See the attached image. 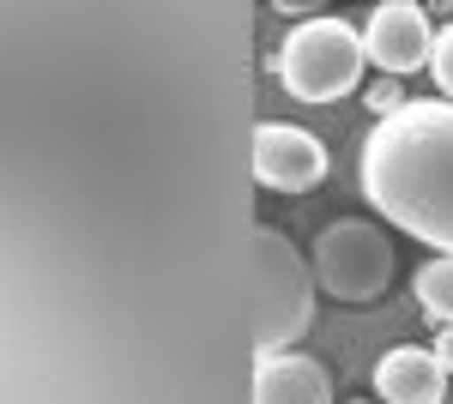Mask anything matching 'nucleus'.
<instances>
[{"mask_svg": "<svg viewBox=\"0 0 453 404\" xmlns=\"http://www.w3.org/2000/svg\"><path fill=\"white\" fill-rule=\"evenodd\" d=\"M357 187L375 217L453 260V103L423 97L375 121L357 151Z\"/></svg>", "mask_w": 453, "mask_h": 404, "instance_id": "nucleus-1", "label": "nucleus"}, {"mask_svg": "<svg viewBox=\"0 0 453 404\" xmlns=\"http://www.w3.org/2000/svg\"><path fill=\"white\" fill-rule=\"evenodd\" d=\"M248 320H254L260 356L290 350L314 320L309 254L284 236V230H273V224H254V236H248Z\"/></svg>", "mask_w": 453, "mask_h": 404, "instance_id": "nucleus-2", "label": "nucleus"}, {"mask_svg": "<svg viewBox=\"0 0 453 404\" xmlns=\"http://www.w3.org/2000/svg\"><path fill=\"white\" fill-rule=\"evenodd\" d=\"M279 72V85L296 103H339L363 85V67H369V49H363V31L333 19V12H314L296 31L284 36V49L266 61Z\"/></svg>", "mask_w": 453, "mask_h": 404, "instance_id": "nucleus-3", "label": "nucleus"}, {"mask_svg": "<svg viewBox=\"0 0 453 404\" xmlns=\"http://www.w3.org/2000/svg\"><path fill=\"white\" fill-rule=\"evenodd\" d=\"M309 266H314V284L326 296H339V302H375V296H387L399 260H393V236H387L381 224L339 217V224H326L314 236Z\"/></svg>", "mask_w": 453, "mask_h": 404, "instance_id": "nucleus-4", "label": "nucleus"}, {"mask_svg": "<svg viewBox=\"0 0 453 404\" xmlns=\"http://www.w3.org/2000/svg\"><path fill=\"white\" fill-rule=\"evenodd\" d=\"M435 36L441 31L429 25V12H423L418 0H381L369 12V25H363V49H369V61L387 79H405V72L435 61Z\"/></svg>", "mask_w": 453, "mask_h": 404, "instance_id": "nucleus-5", "label": "nucleus"}, {"mask_svg": "<svg viewBox=\"0 0 453 404\" xmlns=\"http://www.w3.org/2000/svg\"><path fill=\"white\" fill-rule=\"evenodd\" d=\"M254 175L260 187H279V194H309L314 181L326 175V145L309 127H290V121H266L254 133Z\"/></svg>", "mask_w": 453, "mask_h": 404, "instance_id": "nucleus-6", "label": "nucleus"}, {"mask_svg": "<svg viewBox=\"0 0 453 404\" xmlns=\"http://www.w3.org/2000/svg\"><path fill=\"white\" fill-rule=\"evenodd\" d=\"M375 399L381 404H448V369L423 344H393L375 362Z\"/></svg>", "mask_w": 453, "mask_h": 404, "instance_id": "nucleus-7", "label": "nucleus"}, {"mask_svg": "<svg viewBox=\"0 0 453 404\" xmlns=\"http://www.w3.org/2000/svg\"><path fill=\"white\" fill-rule=\"evenodd\" d=\"M254 404H333V374L320 356L279 350L254 369Z\"/></svg>", "mask_w": 453, "mask_h": 404, "instance_id": "nucleus-8", "label": "nucleus"}, {"mask_svg": "<svg viewBox=\"0 0 453 404\" xmlns=\"http://www.w3.org/2000/svg\"><path fill=\"white\" fill-rule=\"evenodd\" d=\"M418 308L435 326H453V260L435 254L429 266H418Z\"/></svg>", "mask_w": 453, "mask_h": 404, "instance_id": "nucleus-9", "label": "nucleus"}, {"mask_svg": "<svg viewBox=\"0 0 453 404\" xmlns=\"http://www.w3.org/2000/svg\"><path fill=\"white\" fill-rule=\"evenodd\" d=\"M363 103H369V115H375V121H387V115H399L411 97L399 91V79H381V85H369V91H363Z\"/></svg>", "mask_w": 453, "mask_h": 404, "instance_id": "nucleus-10", "label": "nucleus"}, {"mask_svg": "<svg viewBox=\"0 0 453 404\" xmlns=\"http://www.w3.org/2000/svg\"><path fill=\"white\" fill-rule=\"evenodd\" d=\"M429 72H435V85H441V97L453 103V25L441 36H435V61H429Z\"/></svg>", "mask_w": 453, "mask_h": 404, "instance_id": "nucleus-11", "label": "nucleus"}, {"mask_svg": "<svg viewBox=\"0 0 453 404\" xmlns=\"http://www.w3.org/2000/svg\"><path fill=\"white\" fill-rule=\"evenodd\" d=\"M429 350H435V356H441V369L453 374V326H441V338H435V344H429Z\"/></svg>", "mask_w": 453, "mask_h": 404, "instance_id": "nucleus-12", "label": "nucleus"}, {"mask_svg": "<svg viewBox=\"0 0 453 404\" xmlns=\"http://www.w3.org/2000/svg\"><path fill=\"white\" fill-rule=\"evenodd\" d=\"M350 404H375V399H350Z\"/></svg>", "mask_w": 453, "mask_h": 404, "instance_id": "nucleus-13", "label": "nucleus"}]
</instances>
